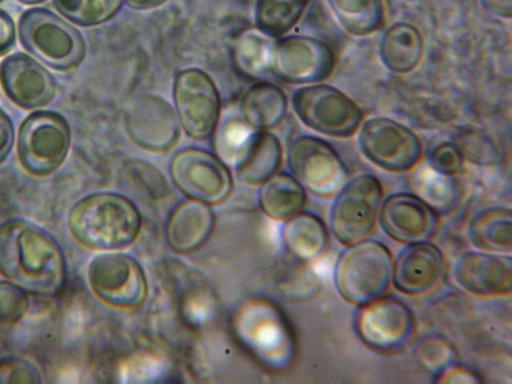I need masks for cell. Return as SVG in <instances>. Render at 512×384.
Segmentation results:
<instances>
[{
	"mask_svg": "<svg viewBox=\"0 0 512 384\" xmlns=\"http://www.w3.org/2000/svg\"><path fill=\"white\" fill-rule=\"evenodd\" d=\"M170 175L185 196L208 205L226 200L233 187L228 166L216 155L199 148L175 154L170 162Z\"/></svg>",
	"mask_w": 512,
	"mask_h": 384,
	"instance_id": "12",
	"label": "cell"
},
{
	"mask_svg": "<svg viewBox=\"0 0 512 384\" xmlns=\"http://www.w3.org/2000/svg\"><path fill=\"white\" fill-rule=\"evenodd\" d=\"M282 240L292 258L312 264L327 254L330 230L320 216L302 211L284 222Z\"/></svg>",
	"mask_w": 512,
	"mask_h": 384,
	"instance_id": "22",
	"label": "cell"
},
{
	"mask_svg": "<svg viewBox=\"0 0 512 384\" xmlns=\"http://www.w3.org/2000/svg\"><path fill=\"white\" fill-rule=\"evenodd\" d=\"M467 237L477 250L511 255V209L505 206H490L479 210L468 222Z\"/></svg>",
	"mask_w": 512,
	"mask_h": 384,
	"instance_id": "23",
	"label": "cell"
},
{
	"mask_svg": "<svg viewBox=\"0 0 512 384\" xmlns=\"http://www.w3.org/2000/svg\"><path fill=\"white\" fill-rule=\"evenodd\" d=\"M91 291L103 303L122 310H134L147 298L148 284L141 265L119 251L101 252L87 268Z\"/></svg>",
	"mask_w": 512,
	"mask_h": 384,
	"instance_id": "8",
	"label": "cell"
},
{
	"mask_svg": "<svg viewBox=\"0 0 512 384\" xmlns=\"http://www.w3.org/2000/svg\"><path fill=\"white\" fill-rule=\"evenodd\" d=\"M310 0H257L255 19L258 30L269 37L290 31L300 20Z\"/></svg>",
	"mask_w": 512,
	"mask_h": 384,
	"instance_id": "31",
	"label": "cell"
},
{
	"mask_svg": "<svg viewBox=\"0 0 512 384\" xmlns=\"http://www.w3.org/2000/svg\"><path fill=\"white\" fill-rule=\"evenodd\" d=\"M41 382L40 370L29 359L18 355L0 357V384Z\"/></svg>",
	"mask_w": 512,
	"mask_h": 384,
	"instance_id": "37",
	"label": "cell"
},
{
	"mask_svg": "<svg viewBox=\"0 0 512 384\" xmlns=\"http://www.w3.org/2000/svg\"><path fill=\"white\" fill-rule=\"evenodd\" d=\"M354 329L367 348L378 353H394L412 341L416 317L404 301L384 295L357 306Z\"/></svg>",
	"mask_w": 512,
	"mask_h": 384,
	"instance_id": "9",
	"label": "cell"
},
{
	"mask_svg": "<svg viewBox=\"0 0 512 384\" xmlns=\"http://www.w3.org/2000/svg\"><path fill=\"white\" fill-rule=\"evenodd\" d=\"M67 225L81 246L100 252L130 246L141 229V214L126 196L96 192L84 196L70 209Z\"/></svg>",
	"mask_w": 512,
	"mask_h": 384,
	"instance_id": "2",
	"label": "cell"
},
{
	"mask_svg": "<svg viewBox=\"0 0 512 384\" xmlns=\"http://www.w3.org/2000/svg\"><path fill=\"white\" fill-rule=\"evenodd\" d=\"M412 187L414 194L439 216L454 211L462 198L456 177L441 173L427 163L415 167Z\"/></svg>",
	"mask_w": 512,
	"mask_h": 384,
	"instance_id": "25",
	"label": "cell"
},
{
	"mask_svg": "<svg viewBox=\"0 0 512 384\" xmlns=\"http://www.w3.org/2000/svg\"><path fill=\"white\" fill-rule=\"evenodd\" d=\"M259 204L269 218L285 222L303 211L306 189L289 173H275L261 184Z\"/></svg>",
	"mask_w": 512,
	"mask_h": 384,
	"instance_id": "24",
	"label": "cell"
},
{
	"mask_svg": "<svg viewBox=\"0 0 512 384\" xmlns=\"http://www.w3.org/2000/svg\"><path fill=\"white\" fill-rule=\"evenodd\" d=\"M17 1L22 4H25V5H35V4L44 2L45 0H17Z\"/></svg>",
	"mask_w": 512,
	"mask_h": 384,
	"instance_id": "44",
	"label": "cell"
},
{
	"mask_svg": "<svg viewBox=\"0 0 512 384\" xmlns=\"http://www.w3.org/2000/svg\"><path fill=\"white\" fill-rule=\"evenodd\" d=\"M122 4L123 0H53V6L62 16L85 27L108 21Z\"/></svg>",
	"mask_w": 512,
	"mask_h": 384,
	"instance_id": "33",
	"label": "cell"
},
{
	"mask_svg": "<svg viewBox=\"0 0 512 384\" xmlns=\"http://www.w3.org/2000/svg\"><path fill=\"white\" fill-rule=\"evenodd\" d=\"M125 127L138 146L153 152H164L176 145L179 122L171 105L155 95L136 99L128 108Z\"/></svg>",
	"mask_w": 512,
	"mask_h": 384,
	"instance_id": "17",
	"label": "cell"
},
{
	"mask_svg": "<svg viewBox=\"0 0 512 384\" xmlns=\"http://www.w3.org/2000/svg\"><path fill=\"white\" fill-rule=\"evenodd\" d=\"M288 167L301 185L319 197L335 195L346 183L347 170L337 151L314 136L295 139L288 151Z\"/></svg>",
	"mask_w": 512,
	"mask_h": 384,
	"instance_id": "13",
	"label": "cell"
},
{
	"mask_svg": "<svg viewBox=\"0 0 512 384\" xmlns=\"http://www.w3.org/2000/svg\"><path fill=\"white\" fill-rule=\"evenodd\" d=\"M3 91L16 105L34 109L49 104L56 93L53 75L22 52L4 58L0 64Z\"/></svg>",
	"mask_w": 512,
	"mask_h": 384,
	"instance_id": "20",
	"label": "cell"
},
{
	"mask_svg": "<svg viewBox=\"0 0 512 384\" xmlns=\"http://www.w3.org/2000/svg\"><path fill=\"white\" fill-rule=\"evenodd\" d=\"M414 357L420 367L433 376L458 362L454 346L447 339L435 335L418 341L414 347Z\"/></svg>",
	"mask_w": 512,
	"mask_h": 384,
	"instance_id": "35",
	"label": "cell"
},
{
	"mask_svg": "<svg viewBox=\"0 0 512 384\" xmlns=\"http://www.w3.org/2000/svg\"><path fill=\"white\" fill-rule=\"evenodd\" d=\"M15 140L14 126L10 117L0 108V164L9 156Z\"/></svg>",
	"mask_w": 512,
	"mask_h": 384,
	"instance_id": "40",
	"label": "cell"
},
{
	"mask_svg": "<svg viewBox=\"0 0 512 384\" xmlns=\"http://www.w3.org/2000/svg\"><path fill=\"white\" fill-rule=\"evenodd\" d=\"M258 133L243 119H229L219 128L214 141L216 156L237 168L249 152Z\"/></svg>",
	"mask_w": 512,
	"mask_h": 384,
	"instance_id": "32",
	"label": "cell"
},
{
	"mask_svg": "<svg viewBox=\"0 0 512 384\" xmlns=\"http://www.w3.org/2000/svg\"><path fill=\"white\" fill-rule=\"evenodd\" d=\"M358 144L369 162L389 172L414 169L422 155L418 137L403 124L385 117L367 120L360 129Z\"/></svg>",
	"mask_w": 512,
	"mask_h": 384,
	"instance_id": "11",
	"label": "cell"
},
{
	"mask_svg": "<svg viewBox=\"0 0 512 384\" xmlns=\"http://www.w3.org/2000/svg\"><path fill=\"white\" fill-rule=\"evenodd\" d=\"M234 328L244 347L266 367L281 371L294 362L293 327L274 303L262 299L245 302L235 314Z\"/></svg>",
	"mask_w": 512,
	"mask_h": 384,
	"instance_id": "3",
	"label": "cell"
},
{
	"mask_svg": "<svg viewBox=\"0 0 512 384\" xmlns=\"http://www.w3.org/2000/svg\"><path fill=\"white\" fill-rule=\"evenodd\" d=\"M452 275L465 292L480 297L510 295L512 258L480 250L463 252L454 262Z\"/></svg>",
	"mask_w": 512,
	"mask_h": 384,
	"instance_id": "18",
	"label": "cell"
},
{
	"mask_svg": "<svg viewBox=\"0 0 512 384\" xmlns=\"http://www.w3.org/2000/svg\"><path fill=\"white\" fill-rule=\"evenodd\" d=\"M282 156L278 138L265 130L258 131L249 152L236 168L237 173L249 185L262 184L276 173Z\"/></svg>",
	"mask_w": 512,
	"mask_h": 384,
	"instance_id": "28",
	"label": "cell"
},
{
	"mask_svg": "<svg viewBox=\"0 0 512 384\" xmlns=\"http://www.w3.org/2000/svg\"><path fill=\"white\" fill-rule=\"evenodd\" d=\"M422 52V36L409 23H396L389 27L380 43L381 60L395 73L412 71L418 65Z\"/></svg>",
	"mask_w": 512,
	"mask_h": 384,
	"instance_id": "27",
	"label": "cell"
},
{
	"mask_svg": "<svg viewBox=\"0 0 512 384\" xmlns=\"http://www.w3.org/2000/svg\"><path fill=\"white\" fill-rule=\"evenodd\" d=\"M464 157L456 144L444 142L429 153L427 164L433 169L449 175H456L463 167Z\"/></svg>",
	"mask_w": 512,
	"mask_h": 384,
	"instance_id": "38",
	"label": "cell"
},
{
	"mask_svg": "<svg viewBox=\"0 0 512 384\" xmlns=\"http://www.w3.org/2000/svg\"><path fill=\"white\" fill-rule=\"evenodd\" d=\"M16 29L12 17L0 8V56L7 54L14 46Z\"/></svg>",
	"mask_w": 512,
	"mask_h": 384,
	"instance_id": "41",
	"label": "cell"
},
{
	"mask_svg": "<svg viewBox=\"0 0 512 384\" xmlns=\"http://www.w3.org/2000/svg\"><path fill=\"white\" fill-rule=\"evenodd\" d=\"M30 307L29 293L15 283L0 280V324L14 325L21 321Z\"/></svg>",
	"mask_w": 512,
	"mask_h": 384,
	"instance_id": "36",
	"label": "cell"
},
{
	"mask_svg": "<svg viewBox=\"0 0 512 384\" xmlns=\"http://www.w3.org/2000/svg\"><path fill=\"white\" fill-rule=\"evenodd\" d=\"M446 259L430 241L405 245L393 258L392 284L408 296H421L436 288L443 279Z\"/></svg>",
	"mask_w": 512,
	"mask_h": 384,
	"instance_id": "19",
	"label": "cell"
},
{
	"mask_svg": "<svg viewBox=\"0 0 512 384\" xmlns=\"http://www.w3.org/2000/svg\"><path fill=\"white\" fill-rule=\"evenodd\" d=\"M261 31H246L234 42L232 57L237 69L243 74L260 78L270 71V59L274 42Z\"/></svg>",
	"mask_w": 512,
	"mask_h": 384,
	"instance_id": "30",
	"label": "cell"
},
{
	"mask_svg": "<svg viewBox=\"0 0 512 384\" xmlns=\"http://www.w3.org/2000/svg\"><path fill=\"white\" fill-rule=\"evenodd\" d=\"M240 109L242 119L255 130L273 128L286 114V95L278 86L260 82L246 91Z\"/></svg>",
	"mask_w": 512,
	"mask_h": 384,
	"instance_id": "26",
	"label": "cell"
},
{
	"mask_svg": "<svg viewBox=\"0 0 512 384\" xmlns=\"http://www.w3.org/2000/svg\"><path fill=\"white\" fill-rule=\"evenodd\" d=\"M383 201V186L372 174L355 176L334 195L329 230L342 246L363 240L373 231Z\"/></svg>",
	"mask_w": 512,
	"mask_h": 384,
	"instance_id": "6",
	"label": "cell"
},
{
	"mask_svg": "<svg viewBox=\"0 0 512 384\" xmlns=\"http://www.w3.org/2000/svg\"><path fill=\"white\" fill-rule=\"evenodd\" d=\"M334 66V52L319 39L293 35L273 44L270 72L283 81L295 84L319 82L331 74Z\"/></svg>",
	"mask_w": 512,
	"mask_h": 384,
	"instance_id": "15",
	"label": "cell"
},
{
	"mask_svg": "<svg viewBox=\"0 0 512 384\" xmlns=\"http://www.w3.org/2000/svg\"><path fill=\"white\" fill-rule=\"evenodd\" d=\"M292 105L304 125L331 137H350L363 118L361 109L350 97L325 84L299 88L293 94Z\"/></svg>",
	"mask_w": 512,
	"mask_h": 384,
	"instance_id": "10",
	"label": "cell"
},
{
	"mask_svg": "<svg viewBox=\"0 0 512 384\" xmlns=\"http://www.w3.org/2000/svg\"><path fill=\"white\" fill-rule=\"evenodd\" d=\"M70 143V127L61 114L35 111L27 116L18 132L19 162L33 176H48L63 164Z\"/></svg>",
	"mask_w": 512,
	"mask_h": 384,
	"instance_id": "7",
	"label": "cell"
},
{
	"mask_svg": "<svg viewBox=\"0 0 512 384\" xmlns=\"http://www.w3.org/2000/svg\"><path fill=\"white\" fill-rule=\"evenodd\" d=\"M215 227V215L210 205L188 199L179 203L167 220L165 237L176 253L188 254L202 248Z\"/></svg>",
	"mask_w": 512,
	"mask_h": 384,
	"instance_id": "21",
	"label": "cell"
},
{
	"mask_svg": "<svg viewBox=\"0 0 512 384\" xmlns=\"http://www.w3.org/2000/svg\"><path fill=\"white\" fill-rule=\"evenodd\" d=\"M341 26L350 34L365 36L384 22L383 0H327Z\"/></svg>",
	"mask_w": 512,
	"mask_h": 384,
	"instance_id": "29",
	"label": "cell"
},
{
	"mask_svg": "<svg viewBox=\"0 0 512 384\" xmlns=\"http://www.w3.org/2000/svg\"><path fill=\"white\" fill-rule=\"evenodd\" d=\"M378 223L393 241L408 245L430 241L439 225V215L414 193L397 192L381 204Z\"/></svg>",
	"mask_w": 512,
	"mask_h": 384,
	"instance_id": "16",
	"label": "cell"
},
{
	"mask_svg": "<svg viewBox=\"0 0 512 384\" xmlns=\"http://www.w3.org/2000/svg\"><path fill=\"white\" fill-rule=\"evenodd\" d=\"M173 96L186 134L197 140L210 137L220 116L219 93L212 79L199 69H185L175 78Z\"/></svg>",
	"mask_w": 512,
	"mask_h": 384,
	"instance_id": "14",
	"label": "cell"
},
{
	"mask_svg": "<svg viewBox=\"0 0 512 384\" xmlns=\"http://www.w3.org/2000/svg\"><path fill=\"white\" fill-rule=\"evenodd\" d=\"M393 255L383 242L365 238L345 246L333 268L340 297L361 306L386 295L392 284Z\"/></svg>",
	"mask_w": 512,
	"mask_h": 384,
	"instance_id": "4",
	"label": "cell"
},
{
	"mask_svg": "<svg viewBox=\"0 0 512 384\" xmlns=\"http://www.w3.org/2000/svg\"><path fill=\"white\" fill-rule=\"evenodd\" d=\"M433 377V382L441 384H479L483 382L481 376L476 371L458 362L450 365Z\"/></svg>",
	"mask_w": 512,
	"mask_h": 384,
	"instance_id": "39",
	"label": "cell"
},
{
	"mask_svg": "<svg viewBox=\"0 0 512 384\" xmlns=\"http://www.w3.org/2000/svg\"><path fill=\"white\" fill-rule=\"evenodd\" d=\"M126 3L137 10L153 9L164 4L167 0H125Z\"/></svg>",
	"mask_w": 512,
	"mask_h": 384,
	"instance_id": "43",
	"label": "cell"
},
{
	"mask_svg": "<svg viewBox=\"0 0 512 384\" xmlns=\"http://www.w3.org/2000/svg\"><path fill=\"white\" fill-rule=\"evenodd\" d=\"M485 7L495 15L510 18L512 13V0H482Z\"/></svg>",
	"mask_w": 512,
	"mask_h": 384,
	"instance_id": "42",
	"label": "cell"
},
{
	"mask_svg": "<svg viewBox=\"0 0 512 384\" xmlns=\"http://www.w3.org/2000/svg\"><path fill=\"white\" fill-rule=\"evenodd\" d=\"M0 274L29 294L54 297L67 280V263L57 239L22 218L0 223Z\"/></svg>",
	"mask_w": 512,
	"mask_h": 384,
	"instance_id": "1",
	"label": "cell"
},
{
	"mask_svg": "<svg viewBox=\"0 0 512 384\" xmlns=\"http://www.w3.org/2000/svg\"><path fill=\"white\" fill-rule=\"evenodd\" d=\"M280 277V288L287 299L307 301L320 291V280L309 264L292 258V262L284 267Z\"/></svg>",
	"mask_w": 512,
	"mask_h": 384,
	"instance_id": "34",
	"label": "cell"
},
{
	"mask_svg": "<svg viewBox=\"0 0 512 384\" xmlns=\"http://www.w3.org/2000/svg\"><path fill=\"white\" fill-rule=\"evenodd\" d=\"M3 0H0V2H2Z\"/></svg>",
	"mask_w": 512,
	"mask_h": 384,
	"instance_id": "45",
	"label": "cell"
},
{
	"mask_svg": "<svg viewBox=\"0 0 512 384\" xmlns=\"http://www.w3.org/2000/svg\"><path fill=\"white\" fill-rule=\"evenodd\" d=\"M18 32L21 45L54 70H72L85 57L86 45L79 30L46 8L22 13Z\"/></svg>",
	"mask_w": 512,
	"mask_h": 384,
	"instance_id": "5",
	"label": "cell"
}]
</instances>
